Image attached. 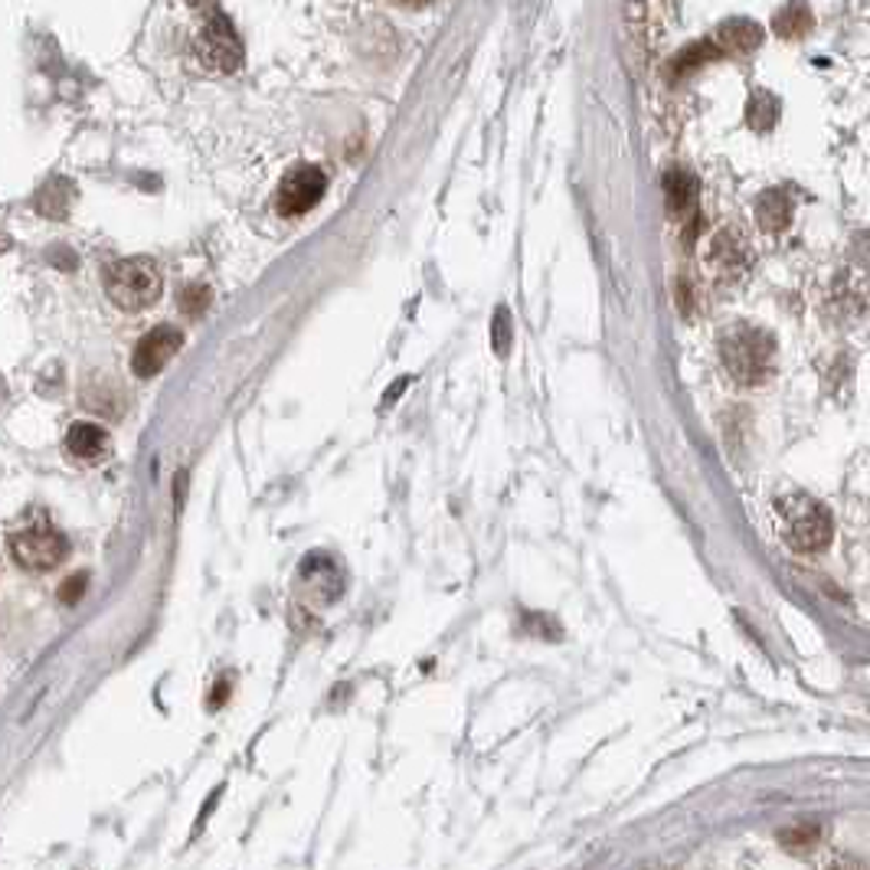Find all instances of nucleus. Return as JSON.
<instances>
[{"label":"nucleus","instance_id":"f03ea898","mask_svg":"<svg viewBox=\"0 0 870 870\" xmlns=\"http://www.w3.org/2000/svg\"><path fill=\"white\" fill-rule=\"evenodd\" d=\"M105 291L115 308L122 311H145L161 298V269L158 262L135 256V259H119L105 272Z\"/></svg>","mask_w":870,"mask_h":870},{"label":"nucleus","instance_id":"f8f14e48","mask_svg":"<svg viewBox=\"0 0 870 870\" xmlns=\"http://www.w3.org/2000/svg\"><path fill=\"white\" fill-rule=\"evenodd\" d=\"M811 27H815V14H811V8L805 4V0H785V4L772 17V30L782 40H801V37L811 34Z\"/></svg>","mask_w":870,"mask_h":870},{"label":"nucleus","instance_id":"39448f33","mask_svg":"<svg viewBox=\"0 0 870 870\" xmlns=\"http://www.w3.org/2000/svg\"><path fill=\"white\" fill-rule=\"evenodd\" d=\"M327 190V177L321 167L314 164H298L295 171H288L278 184V194H275V207L282 216H301L308 213L311 207L321 203Z\"/></svg>","mask_w":870,"mask_h":870},{"label":"nucleus","instance_id":"2eb2a0df","mask_svg":"<svg viewBox=\"0 0 870 870\" xmlns=\"http://www.w3.org/2000/svg\"><path fill=\"white\" fill-rule=\"evenodd\" d=\"M746 122L753 132H769L779 122V99L772 92H753L746 105Z\"/></svg>","mask_w":870,"mask_h":870},{"label":"nucleus","instance_id":"4468645a","mask_svg":"<svg viewBox=\"0 0 870 870\" xmlns=\"http://www.w3.org/2000/svg\"><path fill=\"white\" fill-rule=\"evenodd\" d=\"M664 194H668V210H671V216H687V213H694V200H697V194H694V181L684 174V171H671L668 177H664Z\"/></svg>","mask_w":870,"mask_h":870},{"label":"nucleus","instance_id":"dca6fc26","mask_svg":"<svg viewBox=\"0 0 870 870\" xmlns=\"http://www.w3.org/2000/svg\"><path fill=\"white\" fill-rule=\"evenodd\" d=\"M511 337H514V324H511V311L501 304L495 311V324H492V347L498 357H508L511 353Z\"/></svg>","mask_w":870,"mask_h":870},{"label":"nucleus","instance_id":"6e6552de","mask_svg":"<svg viewBox=\"0 0 870 870\" xmlns=\"http://www.w3.org/2000/svg\"><path fill=\"white\" fill-rule=\"evenodd\" d=\"M184 347V331L181 327H171V324H161V327H154V331H148L141 340H138V347H135V353H132V370H135V376H154V373H161L171 360H174V353Z\"/></svg>","mask_w":870,"mask_h":870},{"label":"nucleus","instance_id":"6ab92c4d","mask_svg":"<svg viewBox=\"0 0 870 870\" xmlns=\"http://www.w3.org/2000/svg\"><path fill=\"white\" fill-rule=\"evenodd\" d=\"M815 837H818V828H798V831L782 834V844H788V847H808Z\"/></svg>","mask_w":870,"mask_h":870},{"label":"nucleus","instance_id":"1a4fd4ad","mask_svg":"<svg viewBox=\"0 0 870 870\" xmlns=\"http://www.w3.org/2000/svg\"><path fill=\"white\" fill-rule=\"evenodd\" d=\"M707 265L717 278H739L749 269V246L743 239V233L736 229H720L710 239L707 249Z\"/></svg>","mask_w":870,"mask_h":870},{"label":"nucleus","instance_id":"0eeeda50","mask_svg":"<svg viewBox=\"0 0 870 870\" xmlns=\"http://www.w3.org/2000/svg\"><path fill=\"white\" fill-rule=\"evenodd\" d=\"M197 50L203 57V63L216 73H236L243 63V44L236 37V30L229 27V21L223 14L210 17L207 27L200 30Z\"/></svg>","mask_w":870,"mask_h":870},{"label":"nucleus","instance_id":"423d86ee","mask_svg":"<svg viewBox=\"0 0 870 870\" xmlns=\"http://www.w3.org/2000/svg\"><path fill=\"white\" fill-rule=\"evenodd\" d=\"M344 593V573L327 554H308L298 567V596L308 606H331Z\"/></svg>","mask_w":870,"mask_h":870},{"label":"nucleus","instance_id":"4be33fe9","mask_svg":"<svg viewBox=\"0 0 870 870\" xmlns=\"http://www.w3.org/2000/svg\"><path fill=\"white\" fill-rule=\"evenodd\" d=\"M194 8H203V4H210V0H190Z\"/></svg>","mask_w":870,"mask_h":870},{"label":"nucleus","instance_id":"aec40b11","mask_svg":"<svg viewBox=\"0 0 870 870\" xmlns=\"http://www.w3.org/2000/svg\"><path fill=\"white\" fill-rule=\"evenodd\" d=\"M226 697H229V681H220V684H216V694L210 697V707H213V710H216V707H223V700H226Z\"/></svg>","mask_w":870,"mask_h":870},{"label":"nucleus","instance_id":"9b49d317","mask_svg":"<svg viewBox=\"0 0 870 870\" xmlns=\"http://www.w3.org/2000/svg\"><path fill=\"white\" fill-rule=\"evenodd\" d=\"M766 40V30L762 24H756L753 17H730L717 27L713 34V44L723 50V53H733V57H749L762 47Z\"/></svg>","mask_w":870,"mask_h":870},{"label":"nucleus","instance_id":"9d476101","mask_svg":"<svg viewBox=\"0 0 870 870\" xmlns=\"http://www.w3.org/2000/svg\"><path fill=\"white\" fill-rule=\"evenodd\" d=\"M66 452L83 465H99L112 452V439L96 422H73L66 432Z\"/></svg>","mask_w":870,"mask_h":870},{"label":"nucleus","instance_id":"f3484780","mask_svg":"<svg viewBox=\"0 0 870 870\" xmlns=\"http://www.w3.org/2000/svg\"><path fill=\"white\" fill-rule=\"evenodd\" d=\"M210 298H213V291H210L207 285H187V288H181V295H177V308H181L184 314H190V318H200V314L207 311Z\"/></svg>","mask_w":870,"mask_h":870},{"label":"nucleus","instance_id":"ddd939ff","mask_svg":"<svg viewBox=\"0 0 870 870\" xmlns=\"http://www.w3.org/2000/svg\"><path fill=\"white\" fill-rule=\"evenodd\" d=\"M756 220H759V226L769 229V233L785 229L788 220H792V200H788L782 190H766V194L756 200Z\"/></svg>","mask_w":870,"mask_h":870},{"label":"nucleus","instance_id":"20e7f679","mask_svg":"<svg viewBox=\"0 0 870 870\" xmlns=\"http://www.w3.org/2000/svg\"><path fill=\"white\" fill-rule=\"evenodd\" d=\"M8 550L17 560V567L30 570V573H50L53 567H60L70 554V540L44 518L17 527L8 537Z\"/></svg>","mask_w":870,"mask_h":870},{"label":"nucleus","instance_id":"a211bd4d","mask_svg":"<svg viewBox=\"0 0 870 870\" xmlns=\"http://www.w3.org/2000/svg\"><path fill=\"white\" fill-rule=\"evenodd\" d=\"M86 583H89V576L83 573V576H70L63 586H60V602H66V606H76L79 599H83V593H86Z\"/></svg>","mask_w":870,"mask_h":870},{"label":"nucleus","instance_id":"7ed1b4c3","mask_svg":"<svg viewBox=\"0 0 870 870\" xmlns=\"http://www.w3.org/2000/svg\"><path fill=\"white\" fill-rule=\"evenodd\" d=\"M779 524H782V540L798 554L821 550L831 537V514L808 495H792L779 501Z\"/></svg>","mask_w":870,"mask_h":870},{"label":"nucleus","instance_id":"412c9836","mask_svg":"<svg viewBox=\"0 0 870 870\" xmlns=\"http://www.w3.org/2000/svg\"><path fill=\"white\" fill-rule=\"evenodd\" d=\"M402 4H409V8H415V4H425V0H402Z\"/></svg>","mask_w":870,"mask_h":870},{"label":"nucleus","instance_id":"f257e3e1","mask_svg":"<svg viewBox=\"0 0 870 870\" xmlns=\"http://www.w3.org/2000/svg\"><path fill=\"white\" fill-rule=\"evenodd\" d=\"M720 357H723V366L730 370V376L736 383L756 386V383L769 380L775 350H772V337L766 331L749 327V324H736L720 337Z\"/></svg>","mask_w":870,"mask_h":870}]
</instances>
